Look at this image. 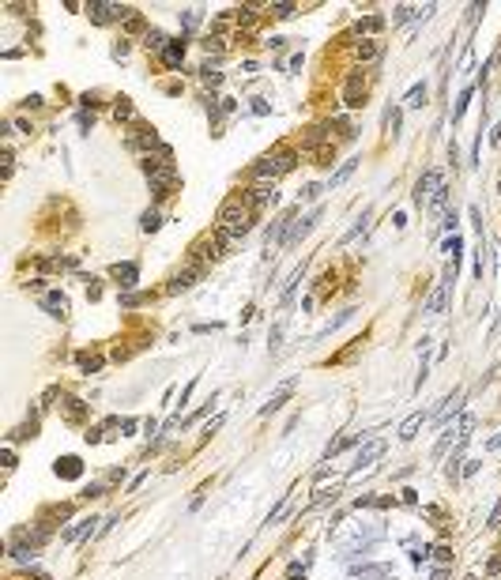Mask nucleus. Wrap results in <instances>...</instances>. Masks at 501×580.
Listing matches in <instances>:
<instances>
[{
    "mask_svg": "<svg viewBox=\"0 0 501 580\" xmlns=\"http://www.w3.org/2000/svg\"><path fill=\"white\" fill-rule=\"evenodd\" d=\"M200 272H204L200 264H192V268H185V272H177V275H173V283H170V290H189V286L200 279Z\"/></svg>",
    "mask_w": 501,
    "mask_h": 580,
    "instance_id": "nucleus-10",
    "label": "nucleus"
},
{
    "mask_svg": "<svg viewBox=\"0 0 501 580\" xmlns=\"http://www.w3.org/2000/svg\"><path fill=\"white\" fill-rule=\"evenodd\" d=\"M294 162H298V154H294V151H279V154H268V159H260L256 166H253V177H279V173L294 170Z\"/></svg>",
    "mask_w": 501,
    "mask_h": 580,
    "instance_id": "nucleus-3",
    "label": "nucleus"
},
{
    "mask_svg": "<svg viewBox=\"0 0 501 580\" xmlns=\"http://www.w3.org/2000/svg\"><path fill=\"white\" fill-rule=\"evenodd\" d=\"M362 94H365L362 75H351V80H347V94H343V102H347V106H362Z\"/></svg>",
    "mask_w": 501,
    "mask_h": 580,
    "instance_id": "nucleus-11",
    "label": "nucleus"
},
{
    "mask_svg": "<svg viewBox=\"0 0 501 580\" xmlns=\"http://www.w3.org/2000/svg\"><path fill=\"white\" fill-rule=\"evenodd\" d=\"M437 185H441V173H437V170H426V173H422V181L415 185V204H422V200H426V192L437 189Z\"/></svg>",
    "mask_w": 501,
    "mask_h": 580,
    "instance_id": "nucleus-8",
    "label": "nucleus"
},
{
    "mask_svg": "<svg viewBox=\"0 0 501 580\" xmlns=\"http://www.w3.org/2000/svg\"><path fill=\"white\" fill-rule=\"evenodd\" d=\"M162 61H166L170 68H173V64H181V61H185V42H173V45H166V49H162Z\"/></svg>",
    "mask_w": 501,
    "mask_h": 580,
    "instance_id": "nucleus-20",
    "label": "nucleus"
},
{
    "mask_svg": "<svg viewBox=\"0 0 501 580\" xmlns=\"http://www.w3.org/2000/svg\"><path fill=\"white\" fill-rule=\"evenodd\" d=\"M358 576L362 580H396V573L388 565H365V569H358Z\"/></svg>",
    "mask_w": 501,
    "mask_h": 580,
    "instance_id": "nucleus-15",
    "label": "nucleus"
},
{
    "mask_svg": "<svg viewBox=\"0 0 501 580\" xmlns=\"http://www.w3.org/2000/svg\"><path fill=\"white\" fill-rule=\"evenodd\" d=\"M272 12H275L279 19H291V15L298 12V8H294V4H272Z\"/></svg>",
    "mask_w": 501,
    "mask_h": 580,
    "instance_id": "nucleus-26",
    "label": "nucleus"
},
{
    "mask_svg": "<svg viewBox=\"0 0 501 580\" xmlns=\"http://www.w3.org/2000/svg\"><path fill=\"white\" fill-rule=\"evenodd\" d=\"M381 23H384L381 15H370L365 23H358V31H381Z\"/></svg>",
    "mask_w": 501,
    "mask_h": 580,
    "instance_id": "nucleus-27",
    "label": "nucleus"
},
{
    "mask_svg": "<svg viewBox=\"0 0 501 580\" xmlns=\"http://www.w3.org/2000/svg\"><path fill=\"white\" fill-rule=\"evenodd\" d=\"M42 305L49 309L53 317H68V298H64V294H57V290H53V294H45V298H42Z\"/></svg>",
    "mask_w": 501,
    "mask_h": 580,
    "instance_id": "nucleus-12",
    "label": "nucleus"
},
{
    "mask_svg": "<svg viewBox=\"0 0 501 580\" xmlns=\"http://www.w3.org/2000/svg\"><path fill=\"white\" fill-rule=\"evenodd\" d=\"M354 166H358V159H347V162H343V166H339V170H335V173H332V181H328V189H339V185H343V181H347V177H351V173H354Z\"/></svg>",
    "mask_w": 501,
    "mask_h": 580,
    "instance_id": "nucleus-18",
    "label": "nucleus"
},
{
    "mask_svg": "<svg viewBox=\"0 0 501 580\" xmlns=\"http://www.w3.org/2000/svg\"><path fill=\"white\" fill-rule=\"evenodd\" d=\"M460 407H464V392H460V388H456V392H452V396H449V400H445V407H437V411H433V422H445V418H449V414H456Z\"/></svg>",
    "mask_w": 501,
    "mask_h": 580,
    "instance_id": "nucleus-6",
    "label": "nucleus"
},
{
    "mask_svg": "<svg viewBox=\"0 0 501 580\" xmlns=\"http://www.w3.org/2000/svg\"><path fill=\"white\" fill-rule=\"evenodd\" d=\"M204 49H207V53H211V49L223 53V38H211V34H207V38H204Z\"/></svg>",
    "mask_w": 501,
    "mask_h": 580,
    "instance_id": "nucleus-28",
    "label": "nucleus"
},
{
    "mask_svg": "<svg viewBox=\"0 0 501 580\" xmlns=\"http://www.w3.org/2000/svg\"><path fill=\"white\" fill-rule=\"evenodd\" d=\"M302 196H305V200H317V196H321V185H309V189L302 192Z\"/></svg>",
    "mask_w": 501,
    "mask_h": 580,
    "instance_id": "nucleus-31",
    "label": "nucleus"
},
{
    "mask_svg": "<svg viewBox=\"0 0 501 580\" xmlns=\"http://www.w3.org/2000/svg\"><path fill=\"white\" fill-rule=\"evenodd\" d=\"M317 219H321V207H317V211H309V215H305L302 222H294V226H291V238H286V241H291V245H294V241H302V238L313 230V222H317Z\"/></svg>",
    "mask_w": 501,
    "mask_h": 580,
    "instance_id": "nucleus-9",
    "label": "nucleus"
},
{
    "mask_svg": "<svg viewBox=\"0 0 501 580\" xmlns=\"http://www.w3.org/2000/svg\"><path fill=\"white\" fill-rule=\"evenodd\" d=\"M143 45H147V49H166V34H162V31H147V42H143Z\"/></svg>",
    "mask_w": 501,
    "mask_h": 580,
    "instance_id": "nucleus-21",
    "label": "nucleus"
},
{
    "mask_svg": "<svg viewBox=\"0 0 501 580\" xmlns=\"http://www.w3.org/2000/svg\"><path fill=\"white\" fill-rule=\"evenodd\" d=\"M433 558H437V562H449L452 554H449V546H437V550H433Z\"/></svg>",
    "mask_w": 501,
    "mask_h": 580,
    "instance_id": "nucleus-30",
    "label": "nucleus"
},
{
    "mask_svg": "<svg viewBox=\"0 0 501 580\" xmlns=\"http://www.w3.org/2000/svg\"><path fill=\"white\" fill-rule=\"evenodd\" d=\"M381 456H384V441H381V437L365 441V449H358V456H354V467L347 471V479L362 475V471H365V467H373V460H381Z\"/></svg>",
    "mask_w": 501,
    "mask_h": 580,
    "instance_id": "nucleus-4",
    "label": "nucleus"
},
{
    "mask_svg": "<svg viewBox=\"0 0 501 580\" xmlns=\"http://www.w3.org/2000/svg\"><path fill=\"white\" fill-rule=\"evenodd\" d=\"M467 430H475V418H471V414H464V418H460L456 426H445V437L437 441V449H433V456H445V449L452 444V437H464Z\"/></svg>",
    "mask_w": 501,
    "mask_h": 580,
    "instance_id": "nucleus-5",
    "label": "nucleus"
},
{
    "mask_svg": "<svg viewBox=\"0 0 501 580\" xmlns=\"http://www.w3.org/2000/svg\"><path fill=\"white\" fill-rule=\"evenodd\" d=\"M143 170H147L151 189H155L159 196H170V192H173V185H177V170H173V162H155V159H147V162H143Z\"/></svg>",
    "mask_w": 501,
    "mask_h": 580,
    "instance_id": "nucleus-2",
    "label": "nucleus"
},
{
    "mask_svg": "<svg viewBox=\"0 0 501 580\" xmlns=\"http://www.w3.org/2000/svg\"><path fill=\"white\" fill-rule=\"evenodd\" d=\"M204 83L219 87V83H223V75H219V72H211V64H207V68H204Z\"/></svg>",
    "mask_w": 501,
    "mask_h": 580,
    "instance_id": "nucleus-29",
    "label": "nucleus"
},
{
    "mask_svg": "<svg viewBox=\"0 0 501 580\" xmlns=\"http://www.w3.org/2000/svg\"><path fill=\"white\" fill-rule=\"evenodd\" d=\"M83 411H87V407H83L80 400H68V407H64V414H68L72 422H80V418H83Z\"/></svg>",
    "mask_w": 501,
    "mask_h": 580,
    "instance_id": "nucleus-24",
    "label": "nucleus"
},
{
    "mask_svg": "<svg viewBox=\"0 0 501 580\" xmlns=\"http://www.w3.org/2000/svg\"><path fill=\"white\" fill-rule=\"evenodd\" d=\"M422 422H426V414H422V411H415V414H411V418L400 426V441H411V437L418 433V426H422Z\"/></svg>",
    "mask_w": 501,
    "mask_h": 580,
    "instance_id": "nucleus-16",
    "label": "nucleus"
},
{
    "mask_svg": "<svg viewBox=\"0 0 501 580\" xmlns=\"http://www.w3.org/2000/svg\"><path fill=\"white\" fill-rule=\"evenodd\" d=\"M113 113H117V121H132V117H136V110H132L128 98H117V110H113Z\"/></svg>",
    "mask_w": 501,
    "mask_h": 580,
    "instance_id": "nucleus-22",
    "label": "nucleus"
},
{
    "mask_svg": "<svg viewBox=\"0 0 501 580\" xmlns=\"http://www.w3.org/2000/svg\"><path fill=\"white\" fill-rule=\"evenodd\" d=\"M94 524H98V520H94V516H87V520H80V524H75V528H72L64 539H68V543H80V539H87V535L94 531Z\"/></svg>",
    "mask_w": 501,
    "mask_h": 580,
    "instance_id": "nucleus-17",
    "label": "nucleus"
},
{
    "mask_svg": "<svg viewBox=\"0 0 501 580\" xmlns=\"http://www.w3.org/2000/svg\"><path fill=\"white\" fill-rule=\"evenodd\" d=\"M422 102H426V83L411 87V94H407V106H422Z\"/></svg>",
    "mask_w": 501,
    "mask_h": 580,
    "instance_id": "nucleus-23",
    "label": "nucleus"
},
{
    "mask_svg": "<svg viewBox=\"0 0 501 580\" xmlns=\"http://www.w3.org/2000/svg\"><path fill=\"white\" fill-rule=\"evenodd\" d=\"M291 392H294V381L279 384V388H275V396H272V400L264 403V407H260V414H272V411H279V407H283V403H286V396H291Z\"/></svg>",
    "mask_w": 501,
    "mask_h": 580,
    "instance_id": "nucleus-7",
    "label": "nucleus"
},
{
    "mask_svg": "<svg viewBox=\"0 0 501 580\" xmlns=\"http://www.w3.org/2000/svg\"><path fill=\"white\" fill-rule=\"evenodd\" d=\"M486 449H490V452H501V433H497V437H490V441H486Z\"/></svg>",
    "mask_w": 501,
    "mask_h": 580,
    "instance_id": "nucleus-32",
    "label": "nucleus"
},
{
    "mask_svg": "<svg viewBox=\"0 0 501 580\" xmlns=\"http://www.w3.org/2000/svg\"><path fill=\"white\" fill-rule=\"evenodd\" d=\"M381 49H384L381 42H358L354 57H358V61H377V57H381Z\"/></svg>",
    "mask_w": 501,
    "mask_h": 580,
    "instance_id": "nucleus-19",
    "label": "nucleus"
},
{
    "mask_svg": "<svg viewBox=\"0 0 501 580\" xmlns=\"http://www.w3.org/2000/svg\"><path fill=\"white\" fill-rule=\"evenodd\" d=\"M128 147H155V128L140 124V128H136V132L128 136Z\"/></svg>",
    "mask_w": 501,
    "mask_h": 580,
    "instance_id": "nucleus-13",
    "label": "nucleus"
},
{
    "mask_svg": "<svg viewBox=\"0 0 501 580\" xmlns=\"http://www.w3.org/2000/svg\"><path fill=\"white\" fill-rule=\"evenodd\" d=\"M253 204H249L245 192H238V196L223 200V207H219V230H223L226 238H245L249 226H253Z\"/></svg>",
    "mask_w": 501,
    "mask_h": 580,
    "instance_id": "nucleus-1",
    "label": "nucleus"
},
{
    "mask_svg": "<svg viewBox=\"0 0 501 580\" xmlns=\"http://www.w3.org/2000/svg\"><path fill=\"white\" fill-rule=\"evenodd\" d=\"M113 279H121V286H136L140 268L136 264H117V268H113Z\"/></svg>",
    "mask_w": 501,
    "mask_h": 580,
    "instance_id": "nucleus-14",
    "label": "nucleus"
},
{
    "mask_svg": "<svg viewBox=\"0 0 501 580\" xmlns=\"http://www.w3.org/2000/svg\"><path fill=\"white\" fill-rule=\"evenodd\" d=\"M159 211H147V215H143V230H147V234H155V230H159Z\"/></svg>",
    "mask_w": 501,
    "mask_h": 580,
    "instance_id": "nucleus-25",
    "label": "nucleus"
}]
</instances>
